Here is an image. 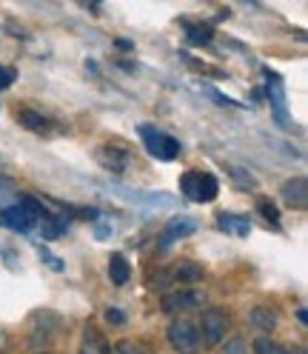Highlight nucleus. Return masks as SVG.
<instances>
[{"label":"nucleus","mask_w":308,"mask_h":354,"mask_svg":"<svg viewBox=\"0 0 308 354\" xmlns=\"http://www.w3.org/2000/svg\"><path fill=\"white\" fill-rule=\"evenodd\" d=\"M40 217H46L43 206L35 201V197L20 194V203H12V206L0 209V226L15 229V232H32Z\"/></svg>","instance_id":"nucleus-1"},{"label":"nucleus","mask_w":308,"mask_h":354,"mask_svg":"<svg viewBox=\"0 0 308 354\" xmlns=\"http://www.w3.org/2000/svg\"><path fill=\"white\" fill-rule=\"evenodd\" d=\"M140 138H143V146H146V151L151 154V158H157V160H177L180 140H174L171 135H166V131L154 129V126H140Z\"/></svg>","instance_id":"nucleus-2"},{"label":"nucleus","mask_w":308,"mask_h":354,"mask_svg":"<svg viewBox=\"0 0 308 354\" xmlns=\"http://www.w3.org/2000/svg\"><path fill=\"white\" fill-rule=\"evenodd\" d=\"M166 337H169L171 348L180 351V354H194L200 348V331H197V326L189 320H174L166 331Z\"/></svg>","instance_id":"nucleus-3"},{"label":"nucleus","mask_w":308,"mask_h":354,"mask_svg":"<svg viewBox=\"0 0 308 354\" xmlns=\"http://www.w3.org/2000/svg\"><path fill=\"white\" fill-rule=\"evenodd\" d=\"M200 331H203V343L206 346H220L229 331V315L226 308H206L203 320H200Z\"/></svg>","instance_id":"nucleus-4"},{"label":"nucleus","mask_w":308,"mask_h":354,"mask_svg":"<svg viewBox=\"0 0 308 354\" xmlns=\"http://www.w3.org/2000/svg\"><path fill=\"white\" fill-rule=\"evenodd\" d=\"M266 80H269V88H266V97H269V103H271V112H274V120H277V126H282V129H289L291 126V115H289V100H285V88H282V80H280V75H274L271 69H266Z\"/></svg>","instance_id":"nucleus-5"},{"label":"nucleus","mask_w":308,"mask_h":354,"mask_svg":"<svg viewBox=\"0 0 308 354\" xmlns=\"http://www.w3.org/2000/svg\"><path fill=\"white\" fill-rule=\"evenodd\" d=\"M95 158H97V163H100L106 171H112V174H123V171L128 169V163H131V154H128L126 149L115 146V143L100 146V149L95 151Z\"/></svg>","instance_id":"nucleus-6"},{"label":"nucleus","mask_w":308,"mask_h":354,"mask_svg":"<svg viewBox=\"0 0 308 354\" xmlns=\"http://www.w3.org/2000/svg\"><path fill=\"white\" fill-rule=\"evenodd\" d=\"M194 232H197V220L194 217H174V220H169V223H166V229H163V234L157 240V246L160 249H171L177 240H183V237H189Z\"/></svg>","instance_id":"nucleus-7"},{"label":"nucleus","mask_w":308,"mask_h":354,"mask_svg":"<svg viewBox=\"0 0 308 354\" xmlns=\"http://www.w3.org/2000/svg\"><path fill=\"white\" fill-rule=\"evenodd\" d=\"M280 194H282L285 206L300 209V212L308 209V186H305V177H291V180H285V186H282Z\"/></svg>","instance_id":"nucleus-8"},{"label":"nucleus","mask_w":308,"mask_h":354,"mask_svg":"<svg viewBox=\"0 0 308 354\" xmlns=\"http://www.w3.org/2000/svg\"><path fill=\"white\" fill-rule=\"evenodd\" d=\"M220 194V183L211 171H197V186H194V201L197 203H211Z\"/></svg>","instance_id":"nucleus-9"},{"label":"nucleus","mask_w":308,"mask_h":354,"mask_svg":"<svg viewBox=\"0 0 308 354\" xmlns=\"http://www.w3.org/2000/svg\"><path fill=\"white\" fill-rule=\"evenodd\" d=\"M217 226L223 232H229V234H237V237H249L251 234V223H249V217H243V214L220 212L217 214Z\"/></svg>","instance_id":"nucleus-10"},{"label":"nucleus","mask_w":308,"mask_h":354,"mask_svg":"<svg viewBox=\"0 0 308 354\" xmlns=\"http://www.w3.org/2000/svg\"><path fill=\"white\" fill-rule=\"evenodd\" d=\"M203 277H206V269L194 260H177L171 269V280H177V283H200Z\"/></svg>","instance_id":"nucleus-11"},{"label":"nucleus","mask_w":308,"mask_h":354,"mask_svg":"<svg viewBox=\"0 0 308 354\" xmlns=\"http://www.w3.org/2000/svg\"><path fill=\"white\" fill-rule=\"evenodd\" d=\"M206 297L203 292H180V295H171L163 303V312H180V308H197Z\"/></svg>","instance_id":"nucleus-12"},{"label":"nucleus","mask_w":308,"mask_h":354,"mask_svg":"<svg viewBox=\"0 0 308 354\" xmlns=\"http://www.w3.org/2000/svg\"><path fill=\"white\" fill-rule=\"evenodd\" d=\"M17 123L23 129H29V131H37V135L52 129V120L43 118L40 112H32V109H17Z\"/></svg>","instance_id":"nucleus-13"},{"label":"nucleus","mask_w":308,"mask_h":354,"mask_svg":"<svg viewBox=\"0 0 308 354\" xmlns=\"http://www.w3.org/2000/svg\"><path fill=\"white\" fill-rule=\"evenodd\" d=\"M249 323L260 331H274L277 328V312L271 306H254L251 315H249Z\"/></svg>","instance_id":"nucleus-14"},{"label":"nucleus","mask_w":308,"mask_h":354,"mask_svg":"<svg viewBox=\"0 0 308 354\" xmlns=\"http://www.w3.org/2000/svg\"><path fill=\"white\" fill-rule=\"evenodd\" d=\"M131 277V263L126 260V254H112L108 257V280L115 286H126Z\"/></svg>","instance_id":"nucleus-15"},{"label":"nucleus","mask_w":308,"mask_h":354,"mask_svg":"<svg viewBox=\"0 0 308 354\" xmlns=\"http://www.w3.org/2000/svg\"><path fill=\"white\" fill-rule=\"evenodd\" d=\"M226 171L231 174V180L237 189H243V192H254L257 189V180H254V174L243 166H237V163H226Z\"/></svg>","instance_id":"nucleus-16"},{"label":"nucleus","mask_w":308,"mask_h":354,"mask_svg":"<svg viewBox=\"0 0 308 354\" xmlns=\"http://www.w3.org/2000/svg\"><path fill=\"white\" fill-rule=\"evenodd\" d=\"M57 328H60V317H55L52 323H32V346L49 343Z\"/></svg>","instance_id":"nucleus-17"},{"label":"nucleus","mask_w":308,"mask_h":354,"mask_svg":"<svg viewBox=\"0 0 308 354\" xmlns=\"http://www.w3.org/2000/svg\"><path fill=\"white\" fill-rule=\"evenodd\" d=\"M254 354H289V348L274 343L271 337H257L254 340Z\"/></svg>","instance_id":"nucleus-18"},{"label":"nucleus","mask_w":308,"mask_h":354,"mask_svg":"<svg viewBox=\"0 0 308 354\" xmlns=\"http://www.w3.org/2000/svg\"><path fill=\"white\" fill-rule=\"evenodd\" d=\"M257 209H260V214L266 220H271L274 226L280 223V209H277V203L271 201V197H257Z\"/></svg>","instance_id":"nucleus-19"},{"label":"nucleus","mask_w":308,"mask_h":354,"mask_svg":"<svg viewBox=\"0 0 308 354\" xmlns=\"http://www.w3.org/2000/svg\"><path fill=\"white\" fill-rule=\"evenodd\" d=\"M211 35H214V29H211V26H203V29L189 26V29H186V37H189L191 43H209V40H211Z\"/></svg>","instance_id":"nucleus-20"},{"label":"nucleus","mask_w":308,"mask_h":354,"mask_svg":"<svg viewBox=\"0 0 308 354\" xmlns=\"http://www.w3.org/2000/svg\"><path fill=\"white\" fill-rule=\"evenodd\" d=\"M117 354H151L143 343H135V340H120L117 343Z\"/></svg>","instance_id":"nucleus-21"},{"label":"nucleus","mask_w":308,"mask_h":354,"mask_svg":"<svg viewBox=\"0 0 308 354\" xmlns=\"http://www.w3.org/2000/svg\"><path fill=\"white\" fill-rule=\"evenodd\" d=\"M194 186H197V171H186V174L180 177V192H183L186 197H191V201H194Z\"/></svg>","instance_id":"nucleus-22"},{"label":"nucleus","mask_w":308,"mask_h":354,"mask_svg":"<svg viewBox=\"0 0 308 354\" xmlns=\"http://www.w3.org/2000/svg\"><path fill=\"white\" fill-rule=\"evenodd\" d=\"M106 323L108 326H126V315L120 312V308H106Z\"/></svg>","instance_id":"nucleus-23"},{"label":"nucleus","mask_w":308,"mask_h":354,"mask_svg":"<svg viewBox=\"0 0 308 354\" xmlns=\"http://www.w3.org/2000/svg\"><path fill=\"white\" fill-rule=\"evenodd\" d=\"M15 69H9V66H0V88H9L15 83Z\"/></svg>","instance_id":"nucleus-24"},{"label":"nucleus","mask_w":308,"mask_h":354,"mask_svg":"<svg viewBox=\"0 0 308 354\" xmlns=\"http://www.w3.org/2000/svg\"><path fill=\"white\" fill-rule=\"evenodd\" d=\"M226 354H246V340L234 337L231 343H226Z\"/></svg>","instance_id":"nucleus-25"},{"label":"nucleus","mask_w":308,"mask_h":354,"mask_svg":"<svg viewBox=\"0 0 308 354\" xmlns=\"http://www.w3.org/2000/svg\"><path fill=\"white\" fill-rule=\"evenodd\" d=\"M297 320H300V326H305V323H308V315H305V308H297Z\"/></svg>","instance_id":"nucleus-26"},{"label":"nucleus","mask_w":308,"mask_h":354,"mask_svg":"<svg viewBox=\"0 0 308 354\" xmlns=\"http://www.w3.org/2000/svg\"><path fill=\"white\" fill-rule=\"evenodd\" d=\"M117 46H120L123 52H128V49H131V43H128V40H117Z\"/></svg>","instance_id":"nucleus-27"}]
</instances>
